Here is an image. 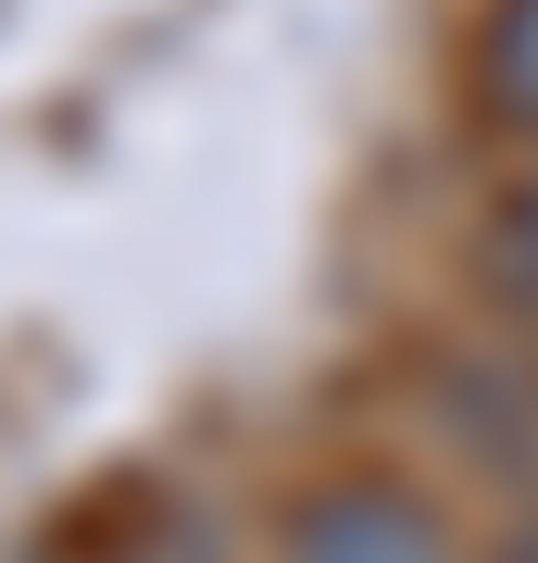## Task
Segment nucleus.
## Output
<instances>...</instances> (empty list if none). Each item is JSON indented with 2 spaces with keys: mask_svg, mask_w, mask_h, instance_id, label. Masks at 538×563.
<instances>
[{
  "mask_svg": "<svg viewBox=\"0 0 538 563\" xmlns=\"http://www.w3.org/2000/svg\"><path fill=\"white\" fill-rule=\"evenodd\" d=\"M276 563H463V539L414 476H326L276 526Z\"/></svg>",
  "mask_w": 538,
  "mask_h": 563,
  "instance_id": "obj_1",
  "label": "nucleus"
},
{
  "mask_svg": "<svg viewBox=\"0 0 538 563\" xmlns=\"http://www.w3.org/2000/svg\"><path fill=\"white\" fill-rule=\"evenodd\" d=\"M514 563H538V514H526V539H514Z\"/></svg>",
  "mask_w": 538,
  "mask_h": 563,
  "instance_id": "obj_4",
  "label": "nucleus"
},
{
  "mask_svg": "<svg viewBox=\"0 0 538 563\" xmlns=\"http://www.w3.org/2000/svg\"><path fill=\"white\" fill-rule=\"evenodd\" d=\"M476 113L501 139H538V0H488L476 13Z\"/></svg>",
  "mask_w": 538,
  "mask_h": 563,
  "instance_id": "obj_2",
  "label": "nucleus"
},
{
  "mask_svg": "<svg viewBox=\"0 0 538 563\" xmlns=\"http://www.w3.org/2000/svg\"><path fill=\"white\" fill-rule=\"evenodd\" d=\"M526 363H538V325H526Z\"/></svg>",
  "mask_w": 538,
  "mask_h": 563,
  "instance_id": "obj_5",
  "label": "nucleus"
},
{
  "mask_svg": "<svg viewBox=\"0 0 538 563\" xmlns=\"http://www.w3.org/2000/svg\"><path fill=\"white\" fill-rule=\"evenodd\" d=\"M476 276H488V301L514 325H538V139L514 151V176H501V201L476 225Z\"/></svg>",
  "mask_w": 538,
  "mask_h": 563,
  "instance_id": "obj_3",
  "label": "nucleus"
}]
</instances>
